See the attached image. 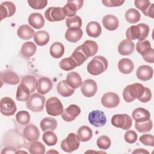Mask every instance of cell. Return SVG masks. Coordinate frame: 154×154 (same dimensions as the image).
Segmentation results:
<instances>
[{
  "label": "cell",
  "mask_w": 154,
  "mask_h": 154,
  "mask_svg": "<svg viewBox=\"0 0 154 154\" xmlns=\"http://www.w3.org/2000/svg\"><path fill=\"white\" fill-rule=\"evenodd\" d=\"M16 10V6L12 2L5 1L2 2L0 5L1 20H2L5 18L11 17L14 14Z\"/></svg>",
  "instance_id": "2e32d148"
},
{
  "label": "cell",
  "mask_w": 154,
  "mask_h": 154,
  "mask_svg": "<svg viewBox=\"0 0 154 154\" xmlns=\"http://www.w3.org/2000/svg\"><path fill=\"white\" fill-rule=\"evenodd\" d=\"M151 49V45L148 40L138 41L136 44V50L142 57L147 54Z\"/></svg>",
  "instance_id": "ab89813d"
},
{
  "label": "cell",
  "mask_w": 154,
  "mask_h": 154,
  "mask_svg": "<svg viewBox=\"0 0 154 154\" xmlns=\"http://www.w3.org/2000/svg\"><path fill=\"white\" fill-rule=\"evenodd\" d=\"M29 24L35 29H41L45 25V19L41 13H31L28 19Z\"/></svg>",
  "instance_id": "484cf974"
},
{
  "label": "cell",
  "mask_w": 154,
  "mask_h": 154,
  "mask_svg": "<svg viewBox=\"0 0 154 154\" xmlns=\"http://www.w3.org/2000/svg\"><path fill=\"white\" fill-rule=\"evenodd\" d=\"M89 123L96 128L103 126L106 123V117L104 112L100 110H93L88 114Z\"/></svg>",
  "instance_id": "30bf717a"
},
{
  "label": "cell",
  "mask_w": 154,
  "mask_h": 154,
  "mask_svg": "<svg viewBox=\"0 0 154 154\" xmlns=\"http://www.w3.org/2000/svg\"><path fill=\"white\" fill-rule=\"evenodd\" d=\"M49 53L54 58H60L64 55V46L60 42H55L50 47Z\"/></svg>",
  "instance_id": "e575fe53"
},
{
  "label": "cell",
  "mask_w": 154,
  "mask_h": 154,
  "mask_svg": "<svg viewBox=\"0 0 154 154\" xmlns=\"http://www.w3.org/2000/svg\"><path fill=\"white\" fill-rule=\"evenodd\" d=\"M45 146L40 141H34L29 144L28 150L31 154H44Z\"/></svg>",
  "instance_id": "60d3db41"
},
{
  "label": "cell",
  "mask_w": 154,
  "mask_h": 154,
  "mask_svg": "<svg viewBox=\"0 0 154 154\" xmlns=\"http://www.w3.org/2000/svg\"><path fill=\"white\" fill-rule=\"evenodd\" d=\"M134 5L145 14L150 5V2L148 0H135L134 1Z\"/></svg>",
  "instance_id": "c3c4849f"
},
{
  "label": "cell",
  "mask_w": 154,
  "mask_h": 154,
  "mask_svg": "<svg viewBox=\"0 0 154 154\" xmlns=\"http://www.w3.org/2000/svg\"><path fill=\"white\" fill-rule=\"evenodd\" d=\"M46 101L45 97L38 93L32 94L29 99L26 102V105L28 109L35 112H38L43 111Z\"/></svg>",
  "instance_id": "277c9868"
},
{
  "label": "cell",
  "mask_w": 154,
  "mask_h": 154,
  "mask_svg": "<svg viewBox=\"0 0 154 154\" xmlns=\"http://www.w3.org/2000/svg\"><path fill=\"white\" fill-rule=\"evenodd\" d=\"M83 53L88 58L94 56L98 51V45L93 40H88L81 45Z\"/></svg>",
  "instance_id": "ac0fdd59"
},
{
  "label": "cell",
  "mask_w": 154,
  "mask_h": 154,
  "mask_svg": "<svg viewBox=\"0 0 154 154\" xmlns=\"http://www.w3.org/2000/svg\"><path fill=\"white\" fill-rule=\"evenodd\" d=\"M36 51L37 46L32 42H26L21 47L20 54L25 58H29L35 54Z\"/></svg>",
  "instance_id": "4316f807"
},
{
  "label": "cell",
  "mask_w": 154,
  "mask_h": 154,
  "mask_svg": "<svg viewBox=\"0 0 154 154\" xmlns=\"http://www.w3.org/2000/svg\"><path fill=\"white\" fill-rule=\"evenodd\" d=\"M40 126L42 130L44 132L53 131L57 126V122L53 117H45L41 120Z\"/></svg>",
  "instance_id": "836d02e7"
},
{
  "label": "cell",
  "mask_w": 154,
  "mask_h": 154,
  "mask_svg": "<svg viewBox=\"0 0 154 154\" xmlns=\"http://www.w3.org/2000/svg\"><path fill=\"white\" fill-rule=\"evenodd\" d=\"M132 117L135 122H143L150 119V114L147 109L140 107L133 111Z\"/></svg>",
  "instance_id": "603a6c76"
},
{
  "label": "cell",
  "mask_w": 154,
  "mask_h": 154,
  "mask_svg": "<svg viewBox=\"0 0 154 154\" xmlns=\"http://www.w3.org/2000/svg\"><path fill=\"white\" fill-rule=\"evenodd\" d=\"M153 127L152 121L149 119L143 122H135V128L140 133H145L152 130Z\"/></svg>",
  "instance_id": "ee69618b"
},
{
  "label": "cell",
  "mask_w": 154,
  "mask_h": 154,
  "mask_svg": "<svg viewBox=\"0 0 154 154\" xmlns=\"http://www.w3.org/2000/svg\"><path fill=\"white\" fill-rule=\"evenodd\" d=\"M52 88V82L51 80L47 77H42L37 80V91L42 95L49 93Z\"/></svg>",
  "instance_id": "e0dca14e"
},
{
  "label": "cell",
  "mask_w": 154,
  "mask_h": 154,
  "mask_svg": "<svg viewBox=\"0 0 154 154\" xmlns=\"http://www.w3.org/2000/svg\"><path fill=\"white\" fill-rule=\"evenodd\" d=\"M135 50L134 43L129 40L125 39L122 40L119 45L118 51L122 55H131Z\"/></svg>",
  "instance_id": "44dd1931"
},
{
  "label": "cell",
  "mask_w": 154,
  "mask_h": 154,
  "mask_svg": "<svg viewBox=\"0 0 154 154\" xmlns=\"http://www.w3.org/2000/svg\"><path fill=\"white\" fill-rule=\"evenodd\" d=\"M149 31V26L146 23H141L129 27L126 31V37L130 40L137 39L138 41H142L148 36Z\"/></svg>",
  "instance_id": "6da1fadb"
},
{
  "label": "cell",
  "mask_w": 154,
  "mask_h": 154,
  "mask_svg": "<svg viewBox=\"0 0 154 154\" xmlns=\"http://www.w3.org/2000/svg\"><path fill=\"white\" fill-rule=\"evenodd\" d=\"M143 58L144 61L149 63H154V49L153 48L145 55L143 56Z\"/></svg>",
  "instance_id": "11a10c76"
},
{
  "label": "cell",
  "mask_w": 154,
  "mask_h": 154,
  "mask_svg": "<svg viewBox=\"0 0 154 154\" xmlns=\"http://www.w3.org/2000/svg\"><path fill=\"white\" fill-rule=\"evenodd\" d=\"M78 137L82 142L89 141L93 137V132L90 128L87 126H81L77 132Z\"/></svg>",
  "instance_id": "d590c367"
},
{
  "label": "cell",
  "mask_w": 154,
  "mask_h": 154,
  "mask_svg": "<svg viewBox=\"0 0 154 154\" xmlns=\"http://www.w3.org/2000/svg\"><path fill=\"white\" fill-rule=\"evenodd\" d=\"M1 81L10 85H16L20 81L19 76L14 72L6 70L1 72Z\"/></svg>",
  "instance_id": "ffe728a7"
},
{
  "label": "cell",
  "mask_w": 154,
  "mask_h": 154,
  "mask_svg": "<svg viewBox=\"0 0 154 154\" xmlns=\"http://www.w3.org/2000/svg\"><path fill=\"white\" fill-rule=\"evenodd\" d=\"M20 83H22L28 87L31 93H34L37 88V81L35 77H34L33 75H29L22 77Z\"/></svg>",
  "instance_id": "f35d334b"
},
{
  "label": "cell",
  "mask_w": 154,
  "mask_h": 154,
  "mask_svg": "<svg viewBox=\"0 0 154 154\" xmlns=\"http://www.w3.org/2000/svg\"><path fill=\"white\" fill-rule=\"evenodd\" d=\"M30 93L31 92L28 87L25 84L20 83L17 88L16 99L18 101L26 102L30 97Z\"/></svg>",
  "instance_id": "1f68e13d"
},
{
  "label": "cell",
  "mask_w": 154,
  "mask_h": 154,
  "mask_svg": "<svg viewBox=\"0 0 154 154\" xmlns=\"http://www.w3.org/2000/svg\"><path fill=\"white\" fill-rule=\"evenodd\" d=\"M70 57H72L73 60L76 63L77 66H79L81 64H82L88 58L83 53L81 45L77 47L72 53V54L70 55Z\"/></svg>",
  "instance_id": "8d00e7d4"
},
{
  "label": "cell",
  "mask_w": 154,
  "mask_h": 154,
  "mask_svg": "<svg viewBox=\"0 0 154 154\" xmlns=\"http://www.w3.org/2000/svg\"><path fill=\"white\" fill-rule=\"evenodd\" d=\"M137 137L138 136L137 133L132 130L127 131L124 135V139L129 144H132L136 142Z\"/></svg>",
  "instance_id": "816d5d0a"
},
{
  "label": "cell",
  "mask_w": 154,
  "mask_h": 154,
  "mask_svg": "<svg viewBox=\"0 0 154 154\" xmlns=\"http://www.w3.org/2000/svg\"><path fill=\"white\" fill-rule=\"evenodd\" d=\"M83 4L84 1L82 0L67 1V3L63 8L65 16L68 17L75 16L77 11L82 8Z\"/></svg>",
  "instance_id": "8fae6325"
},
{
  "label": "cell",
  "mask_w": 154,
  "mask_h": 154,
  "mask_svg": "<svg viewBox=\"0 0 154 154\" xmlns=\"http://www.w3.org/2000/svg\"><path fill=\"white\" fill-rule=\"evenodd\" d=\"M60 67L66 71H69L74 69L77 67L76 63L73 60V59L69 57L68 58H65L61 60L59 64Z\"/></svg>",
  "instance_id": "b9f144b4"
},
{
  "label": "cell",
  "mask_w": 154,
  "mask_h": 154,
  "mask_svg": "<svg viewBox=\"0 0 154 154\" xmlns=\"http://www.w3.org/2000/svg\"><path fill=\"white\" fill-rule=\"evenodd\" d=\"M66 17L63 8L60 7H51L45 12V17L51 22L61 21Z\"/></svg>",
  "instance_id": "ba28073f"
},
{
  "label": "cell",
  "mask_w": 154,
  "mask_h": 154,
  "mask_svg": "<svg viewBox=\"0 0 154 154\" xmlns=\"http://www.w3.org/2000/svg\"><path fill=\"white\" fill-rule=\"evenodd\" d=\"M82 23L81 18L77 15L67 17L66 19V25L68 28H81Z\"/></svg>",
  "instance_id": "7bdbcfd3"
},
{
  "label": "cell",
  "mask_w": 154,
  "mask_h": 154,
  "mask_svg": "<svg viewBox=\"0 0 154 154\" xmlns=\"http://www.w3.org/2000/svg\"><path fill=\"white\" fill-rule=\"evenodd\" d=\"M16 120L21 125H27L30 121V115L26 111H19L16 114Z\"/></svg>",
  "instance_id": "bcb514c9"
},
{
  "label": "cell",
  "mask_w": 154,
  "mask_h": 154,
  "mask_svg": "<svg viewBox=\"0 0 154 154\" xmlns=\"http://www.w3.org/2000/svg\"><path fill=\"white\" fill-rule=\"evenodd\" d=\"M125 19L130 23H137L141 18L140 12L135 8H129L125 13Z\"/></svg>",
  "instance_id": "74e56055"
},
{
  "label": "cell",
  "mask_w": 154,
  "mask_h": 154,
  "mask_svg": "<svg viewBox=\"0 0 154 154\" xmlns=\"http://www.w3.org/2000/svg\"><path fill=\"white\" fill-rule=\"evenodd\" d=\"M102 4L108 7H115L121 6L124 2L125 1L121 0H103L102 1Z\"/></svg>",
  "instance_id": "f5cc1de1"
},
{
  "label": "cell",
  "mask_w": 154,
  "mask_h": 154,
  "mask_svg": "<svg viewBox=\"0 0 154 154\" xmlns=\"http://www.w3.org/2000/svg\"><path fill=\"white\" fill-rule=\"evenodd\" d=\"M57 90L59 94L65 97L70 96L75 92V89L68 85L66 80H62L58 82L57 86Z\"/></svg>",
  "instance_id": "f546056e"
},
{
  "label": "cell",
  "mask_w": 154,
  "mask_h": 154,
  "mask_svg": "<svg viewBox=\"0 0 154 154\" xmlns=\"http://www.w3.org/2000/svg\"><path fill=\"white\" fill-rule=\"evenodd\" d=\"M35 31L30 26L28 25H23L20 26L17 30V36L22 40H28L31 38Z\"/></svg>",
  "instance_id": "f1b7e54d"
},
{
  "label": "cell",
  "mask_w": 154,
  "mask_h": 154,
  "mask_svg": "<svg viewBox=\"0 0 154 154\" xmlns=\"http://www.w3.org/2000/svg\"><path fill=\"white\" fill-rule=\"evenodd\" d=\"M46 112L52 116H58L63 112V106L60 100L56 97H51L46 102Z\"/></svg>",
  "instance_id": "8992f818"
},
{
  "label": "cell",
  "mask_w": 154,
  "mask_h": 154,
  "mask_svg": "<svg viewBox=\"0 0 154 154\" xmlns=\"http://www.w3.org/2000/svg\"><path fill=\"white\" fill-rule=\"evenodd\" d=\"M102 32V28L99 22L91 21L88 23L86 26V32L90 37L97 38L100 36Z\"/></svg>",
  "instance_id": "83f0119b"
},
{
  "label": "cell",
  "mask_w": 154,
  "mask_h": 154,
  "mask_svg": "<svg viewBox=\"0 0 154 154\" xmlns=\"http://www.w3.org/2000/svg\"><path fill=\"white\" fill-rule=\"evenodd\" d=\"M134 68V63L129 58H122L118 63V69L123 74L131 73Z\"/></svg>",
  "instance_id": "4dcf8cb0"
},
{
  "label": "cell",
  "mask_w": 154,
  "mask_h": 154,
  "mask_svg": "<svg viewBox=\"0 0 154 154\" xmlns=\"http://www.w3.org/2000/svg\"><path fill=\"white\" fill-rule=\"evenodd\" d=\"M108 60L103 56L94 57L88 64L87 69L88 72L92 75L96 76L104 72L108 68Z\"/></svg>",
  "instance_id": "7a4b0ae2"
},
{
  "label": "cell",
  "mask_w": 154,
  "mask_h": 154,
  "mask_svg": "<svg viewBox=\"0 0 154 154\" xmlns=\"http://www.w3.org/2000/svg\"><path fill=\"white\" fill-rule=\"evenodd\" d=\"M29 5L35 10H42L48 4L47 0H28Z\"/></svg>",
  "instance_id": "681fc988"
},
{
  "label": "cell",
  "mask_w": 154,
  "mask_h": 154,
  "mask_svg": "<svg viewBox=\"0 0 154 154\" xmlns=\"http://www.w3.org/2000/svg\"><path fill=\"white\" fill-rule=\"evenodd\" d=\"M23 137L29 142L36 141L40 137L39 130L35 125L28 124L23 131Z\"/></svg>",
  "instance_id": "9a60e30c"
},
{
  "label": "cell",
  "mask_w": 154,
  "mask_h": 154,
  "mask_svg": "<svg viewBox=\"0 0 154 154\" xmlns=\"http://www.w3.org/2000/svg\"><path fill=\"white\" fill-rule=\"evenodd\" d=\"M43 142L49 146H52L57 144L58 138L56 134L52 131H47L42 135Z\"/></svg>",
  "instance_id": "f6af8a7d"
},
{
  "label": "cell",
  "mask_w": 154,
  "mask_h": 154,
  "mask_svg": "<svg viewBox=\"0 0 154 154\" xmlns=\"http://www.w3.org/2000/svg\"><path fill=\"white\" fill-rule=\"evenodd\" d=\"M81 113V108L79 106L72 104L63 110L61 118L66 122L73 121Z\"/></svg>",
  "instance_id": "5bb4252c"
},
{
  "label": "cell",
  "mask_w": 154,
  "mask_h": 154,
  "mask_svg": "<svg viewBox=\"0 0 154 154\" xmlns=\"http://www.w3.org/2000/svg\"><path fill=\"white\" fill-rule=\"evenodd\" d=\"M101 103L106 108H113L119 105L120 98L117 94L113 92H108L102 96Z\"/></svg>",
  "instance_id": "7c38bea8"
},
{
  "label": "cell",
  "mask_w": 154,
  "mask_h": 154,
  "mask_svg": "<svg viewBox=\"0 0 154 154\" xmlns=\"http://www.w3.org/2000/svg\"><path fill=\"white\" fill-rule=\"evenodd\" d=\"M140 141L145 146H154V137L152 134H144L140 137Z\"/></svg>",
  "instance_id": "f907efd6"
},
{
  "label": "cell",
  "mask_w": 154,
  "mask_h": 154,
  "mask_svg": "<svg viewBox=\"0 0 154 154\" xmlns=\"http://www.w3.org/2000/svg\"><path fill=\"white\" fill-rule=\"evenodd\" d=\"M80 145V140L78 135L70 133L67 137L61 142V148L67 153H72L77 150Z\"/></svg>",
  "instance_id": "5b68a950"
},
{
  "label": "cell",
  "mask_w": 154,
  "mask_h": 154,
  "mask_svg": "<svg viewBox=\"0 0 154 154\" xmlns=\"http://www.w3.org/2000/svg\"><path fill=\"white\" fill-rule=\"evenodd\" d=\"M103 26L108 31H114L117 29L119 25V21L117 17L111 14H107L102 19Z\"/></svg>",
  "instance_id": "7402d4cb"
},
{
  "label": "cell",
  "mask_w": 154,
  "mask_h": 154,
  "mask_svg": "<svg viewBox=\"0 0 154 154\" xmlns=\"http://www.w3.org/2000/svg\"><path fill=\"white\" fill-rule=\"evenodd\" d=\"M17 111V107L14 101L9 97H4L0 102L1 113L5 116H11Z\"/></svg>",
  "instance_id": "9c48e42d"
},
{
  "label": "cell",
  "mask_w": 154,
  "mask_h": 154,
  "mask_svg": "<svg viewBox=\"0 0 154 154\" xmlns=\"http://www.w3.org/2000/svg\"><path fill=\"white\" fill-rule=\"evenodd\" d=\"M111 124L114 127L123 130H129L132 125L131 117L126 114H117L111 118Z\"/></svg>",
  "instance_id": "52a82bcc"
},
{
  "label": "cell",
  "mask_w": 154,
  "mask_h": 154,
  "mask_svg": "<svg viewBox=\"0 0 154 154\" xmlns=\"http://www.w3.org/2000/svg\"><path fill=\"white\" fill-rule=\"evenodd\" d=\"M33 39L38 46H42L48 43L50 40V36L47 31L42 30L35 32Z\"/></svg>",
  "instance_id": "d6a6232c"
},
{
  "label": "cell",
  "mask_w": 154,
  "mask_h": 154,
  "mask_svg": "<svg viewBox=\"0 0 154 154\" xmlns=\"http://www.w3.org/2000/svg\"><path fill=\"white\" fill-rule=\"evenodd\" d=\"M153 74V69L147 65H141L137 70L136 76L140 80L146 81L150 79Z\"/></svg>",
  "instance_id": "d6986e66"
},
{
  "label": "cell",
  "mask_w": 154,
  "mask_h": 154,
  "mask_svg": "<svg viewBox=\"0 0 154 154\" xmlns=\"http://www.w3.org/2000/svg\"><path fill=\"white\" fill-rule=\"evenodd\" d=\"M83 31L81 28H69L65 32L66 39L72 43H76L81 40Z\"/></svg>",
  "instance_id": "cb8c5ba5"
},
{
  "label": "cell",
  "mask_w": 154,
  "mask_h": 154,
  "mask_svg": "<svg viewBox=\"0 0 154 154\" xmlns=\"http://www.w3.org/2000/svg\"><path fill=\"white\" fill-rule=\"evenodd\" d=\"M151 98H152V93L150 90L149 88L145 87L143 95L140 97H139L138 100L141 102L146 103L149 100H150Z\"/></svg>",
  "instance_id": "db71d44e"
},
{
  "label": "cell",
  "mask_w": 154,
  "mask_h": 154,
  "mask_svg": "<svg viewBox=\"0 0 154 154\" xmlns=\"http://www.w3.org/2000/svg\"><path fill=\"white\" fill-rule=\"evenodd\" d=\"M16 153V152L14 151L13 148L11 147H4L3 149V150L1 152V154L3 153Z\"/></svg>",
  "instance_id": "9f6ffc18"
},
{
  "label": "cell",
  "mask_w": 154,
  "mask_h": 154,
  "mask_svg": "<svg viewBox=\"0 0 154 154\" xmlns=\"http://www.w3.org/2000/svg\"><path fill=\"white\" fill-rule=\"evenodd\" d=\"M66 82L68 85L73 89L80 87L83 82L80 75L76 72H69L67 74Z\"/></svg>",
  "instance_id": "d4e9b609"
},
{
  "label": "cell",
  "mask_w": 154,
  "mask_h": 154,
  "mask_svg": "<svg viewBox=\"0 0 154 154\" xmlns=\"http://www.w3.org/2000/svg\"><path fill=\"white\" fill-rule=\"evenodd\" d=\"M132 153H149V152L146 150H144V149H137L136 150H134L132 152Z\"/></svg>",
  "instance_id": "6f0895ef"
},
{
  "label": "cell",
  "mask_w": 154,
  "mask_h": 154,
  "mask_svg": "<svg viewBox=\"0 0 154 154\" xmlns=\"http://www.w3.org/2000/svg\"><path fill=\"white\" fill-rule=\"evenodd\" d=\"M145 87L140 83H134L127 85L123 90V97L125 102L129 103L140 97L144 91Z\"/></svg>",
  "instance_id": "3957f363"
},
{
  "label": "cell",
  "mask_w": 154,
  "mask_h": 154,
  "mask_svg": "<svg viewBox=\"0 0 154 154\" xmlns=\"http://www.w3.org/2000/svg\"><path fill=\"white\" fill-rule=\"evenodd\" d=\"M97 90V85L96 82L93 79H88L85 80L81 86V91L82 94L87 97H91L95 95Z\"/></svg>",
  "instance_id": "4fadbf2b"
},
{
  "label": "cell",
  "mask_w": 154,
  "mask_h": 154,
  "mask_svg": "<svg viewBox=\"0 0 154 154\" xmlns=\"http://www.w3.org/2000/svg\"><path fill=\"white\" fill-rule=\"evenodd\" d=\"M96 144L97 147L100 149L106 150L109 148L111 142V140L108 136L102 135V136H100L97 139Z\"/></svg>",
  "instance_id": "7dc6e473"
}]
</instances>
